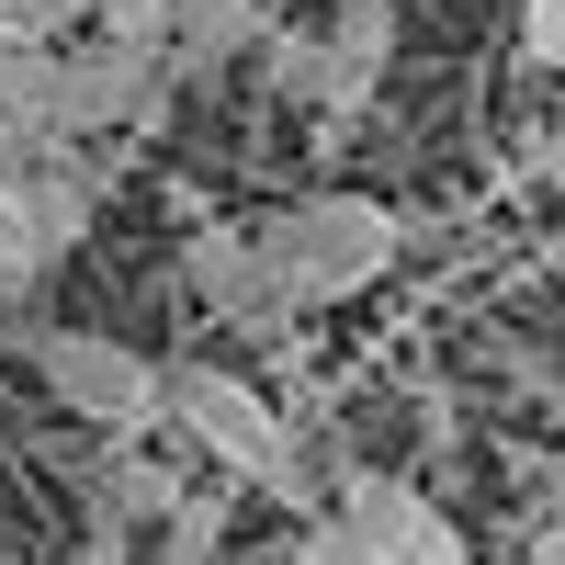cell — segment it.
Returning a JSON list of instances; mask_svg holds the SVG:
<instances>
[{"instance_id":"cell-14","label":"cell","mask_w":565,"mask_h":565,"mask_svg":"<svg viewBox=\"0 0 565 565\" xmlns=\"http://www.w3.org/2000/svg\"><path fill=\"white\" fill-rule=\"evenodd\" d=\"M295 565H362V554H351V543H340V532H328V521H317V532H306V543H295Z\"/></svg>"},{"instance_id":"cell-6","label":"cell","mask_w":565,"mask_h":565,"mask_svg":"<svg viewBox=\"0 0 565 565\" xmlns=\"http://www.w3.org/2000/svg\"><path fill=\"white\" fill-rule=\"evenodd\" d=\"M328 532H340L362 565H463V532L407 476H351L340 509H328Z\"/></svg>"},{"instance_id":"cell-5","label":"cell","mask_w":565,"mask_h":565,"mask_svg":"<svg viewBox=\"0 0 565 565\" xmlns=\"http://www.w3.org/2000/svg\"><path fill=\"white\" fill-rule=\"evenodd\" d=\"M159 103V57H125V45H57V148L103 170V148Z\"/></svg>"},{"instance_id":"cell-10","label":"cell","mask_w":565,"mask_h":565,"mask_svg":"<svg viewBox=\"0 0 565 565\" xmlns=\"http://www.w3.org/2000/svg\"><path fill=\"white\" fill-rule=\"evenodd\" d=\"M90 23H103V45H125V57H159L170 45V0H79Z\"/></svg>"},{"instance_id":"cell-3","label":"cell","mask_w":565,"mask_h":565,"mask_svg":"<svg viewBox=\"0 0 565 565\" xmlns=\"http://www.w3.org/2000/svg\"><path fill=\"white\" fill-rule=\"evenodd\" d=\"M34 373H45V396H57L79 430H103L114 452L159 430V362L125 351L114 328H34Z\"/></svg>"},{"instance_id":"cell-4","label":"cell","mask_w":565,"mask_h":565,"mask_svg":"<svg viewBox=\"0 0 565 565\" xmlns=\"http://www.w3.org/2000/svg\"><path fill=\"white\" fill-rule=\"evenodd\" d=\"M90 204H103V170H90V159L0 170V282H45V271L79 249Z\"/></svg>"},{"instance_id":"cell-12","label":"cell","mask_w":565,"mask_h":565,"mask_svg":"<svg viewBox=\"0 0 565 565\" xmlns=\"http://www.w3.org/2000/svg\"><path fill=\"white\" fill-rule=\"evenodd\" d=\"M79 0H0V45H68Z\"/></svg>"},{"instance_id":"cell-11","label":"cell","mask_w":565,"mask_h":565,"mask_svg":"<svg viewBox=\"0 0 565 565\" xmlns=\"http://www.w3.org/2000/svg\"><path fill=\"white\" fill-rule=\"evenodd\" d=\"M159 521H170V565H193V554H215V532H226V498H215V487H181Z\"/></svg>"},{"instance_id":"cell-9","label":"cell","mask_w":565,"mask_h":565,"mask_svg":"<svg viewBox=\"0 0 565 565\" xmlns=\"http://www.w3.org/2000/svg\"><path fill=\"white\" fill-rule=\"evenodd\" d=\"M249 23H260V0H170V45H159V57L215 68V57H238V45H249Z\"/></svg>"},{"instance_id":"cell-13","label":"cell","mask_w":565,"mask_h":565,"mask_svg":"<svg viewBox=\"0 0 565 565\" xmlns=\"http://www.w3.org/2000/svg\"><path fill=\"white\" fill-rule=\"evenodd\" d=\"M521 57H532V68L565 57V0H521Z\"/></svg>"},{"instance_id":"cell-8","label":"cell","mask_w":565,"mask_h":565,"mask_svg":"<svg viewBox=\"0 0 565 565\" xmlns=\"http://www.w3.org/2000/svg\"><path fill=\"white\" fill-rule=\"evenodd\" d=\"M57 148V45H0V170H45Z\"/></svg>"},{"instance_id":"cell-2","label":"cell","mask_w":565,"mask_h":565,"mask_svg":"<svg viewBox=\"0 0 565 565\" xmlns=\"http://www.w3.org/2000/svg\"><path fill=\"white\" fill-rule=\"evenodd\" d=\"M159 430H181L215 476H238V487H282L295 498V476H306L295 418H282L249 373H226V362H159Z\"/></svg>"},{"instance_id":"cell-1","label":"cell","mask_w":565,"mask_h":565,"mask_svg":"<svg viewBox=\"0 0 565 565\" xmlns=\"http://www.w3.org/2000/svg\"><path fill=\"white\" fill-rule=\"evenodd\" d=\"M238 226H249V260H260V282H271L282 317H306V306H351L362 282H385V260L407 249V215L373 204V193H306V204L238 215Z\"/></svg>"},{"instance_id":"cell-7","label":"cell","mask_w":565,"mask_h":565,"mask_svg":"<svg viewBox=\"0 0 565 565\" xmlns=\"http://www.w3.org/2000/svg\"><path fill=\"white\" fill-rule=\"evenodd\" d=\"M385 57H396V0H340V23L317 45H295V79L282 90H317V114H362Z\"/></svg>"}]
</instances>
